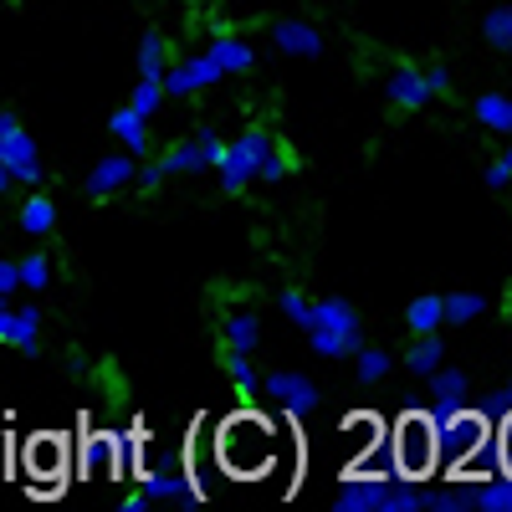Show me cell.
Wrapping results in <instances>:
<instances>
[{
	"label": "cell",
	"mask_w": 512,
	"mask_h": 512,
	"mask_svg": "<svg viewBox=\"0 0 512 512\" xmlns=\"http://www.w3.org/2000/svg\"><path fill=\"white\" fill-rule=\"evenodd\" d=\"M472 405H477V410L497 425L502 415H512V384H497V390H487V395H482V400H472Z\"/></svg>",
	"instance_id": "cell-37"
},
{
	"label": "cell",
	"mask_w": 512,
	"mask_h": 512,
	"mask_svg": "<svg viewBox=\"0 0 512 512\" xmlns=\"http://www.w3.org/2000/svg\"><path fill=\"white\" fill-rule=\"evenodd\" d=\"M287 169H292V164H287V154H282V149H272V154L262 159V169H256V185H282V180H287Z\"/></svg>",
	"instance_id": "cell-38"
},
{
	"label": "cell",
	"mask_w": 512,
	"mask_h": 512,
	"mask_svg": "<svg viewBox=\"0 0 512 512\" xmlns=\"http://www.w3.org/2000/svg\"><path fill=\"white\" fill-rule=\"evenodd\" d=\"M390 446H395V477L400 482H431L441 472V451H436V425L425 410H405L390 425Z\"/></svg>",
	"instance_id": "cell-3"
},
{
	"label": "cell",
	"mask_w": 512,
	"mask_h": 512,
	"mask_svg": "<svg viewBox=\"0 0 512 512\" xmlns=\"http://www.w3.org/2000/svg\"><path fill=\"white\" fill-rule=\"evenodd\" d=\"M472 502H477V512H512V477L497 472V477L472 482Z\"/></svg>",
	"instance_id": "cell-29"
},
{
	"label": "cell",
	"mask_w": 512,
	"mask_h": 512,
	"mask_svg": "<svg viewBox=\"0 0 512 512\" xmlns=\"http://www.w3.org/2000/svg\"><path fill=\"white\" fill-rule=\"evenodd\" d=\"M482 185H487V190H507V185H512V169H507L502 159H492L487 175H482Z\"/></svg>",
	"instance_id": "cell-45"
},
{
	"label": "cell",
	"mask_w": 512,
	"mask_h": 512,
	"mask_svg": "<svg viewBox=\"0 0 512 512\" xmlns=\"http://www.w3.org/2000/svg\"><path fill=\"white\" fill-rule=\"evenodd\" d=\"M134 175H139V159L134 154H103L88 169V180H82V195H88V200H108V195L134 185Z\"/></svg>",
	"instance_id": "cell-12"
},
{
	"label": "cell",
	"mask_w": 512,
	"mask_h": 512,
	"mask_svg": "<svg viewBox=\"0 0 512 512\" xmlns=\"http://www.w3.org/2000/svg\"><path fill=\"white\" fill-rule=\"evenodd\" d=\"M262 395L277 400L282 415H292V420L313 415L318 400H323V395H318V384L308 379V369H272V374H262Z\"/></svg>",
	"instance_id": "cell-9"
},
{
	"label": "cell",
	"mask_w": 512,
	"mask_h": 512,
	"mask_svg": "<svg viewBox=\"0 0 512 512\" xmlns=\"http://www.w3.org/2000/svg\"><path fill=\"white\" fill-rule=\"evenodd\" d=\"M446 328V313H441V292H420L405 303V333L420 338V333H441Z\"/></svg>",
	"instance_id": "cell-19"
},
{
	"label": "cell",
	"mask_w": 512,
	"mask_h": 512,
	"mask_svg": "<svg viewBox=\"0 0 512 512\" xmlns=\"http://www.w3.org/2000/svg\"><path fill=\"white\" fill-rule=\"evenodd\" d=\"M139 492L149 502H175V507H200L205 502L195 477L180 472V466H164V472H159V466H144V472H139Z\"/></svg>",
	"instance_id": "cell-10"
},
{
	"label": "cell",
	"mask_w": 512,
	"mask_h": 512,
	"mask_svg": "<svg viewBox=\"0 0 512 512\" xmlns=\"http://www.w3.org/2000/svg\"><path fill=\"white\" fill-rule=\"evenodd\" d=\"M149 507H154V502H149L144 492H128V497L118 502V512H149Z\"/></svg>",
	"instance_id": "cell-46"
},
{
	"label": "cell",
	"mask_w": 512,
	"mask_h": 512,
	"mask_svg": "<svg viewBox=\"0 0 512 512\" xmlns=\"http://www.w3.org/2000/svg\"><path fill=\"white\" fill-rule=\"evenodd\" d=\"M0 164H6L11 180H21V185H41V180H47V169H41V149L21 128L16 113H0Z\"/></svg>",
	"instance_id": "cell-8"
},
{
	"label": "cell",
	"mask_w": 512,
	"mask_h": 512,
	"mask_svg": "<svg viewBox=\"0 0 512 512\" xmlns=\"http://www.w3.org/2000/svg\"><path fill=\"white\" fill-rule=\"evenodd\" d=\"M425 384H431V400H472V369L436 364L431 374H425Z\"/></svg>",
	"instance_id": "cell-26"
},
{
	"label": "cell",
	"mask_w": 512,
	"mask_h": 512,
	"mask_svg": "<svg viewBox=\"0 0 512 512\" xmlns=\"http://www.w3.org/2000/svg\"><path fill=\"white\" fill-rule=\"evenodd\" d=\"M333 512H420V482L400 477H344Z\"/></svg>",
	"instance_id": "cell-4"
},
{
	"label": "cell",
	"mask_w": 512,
	"mask_h": 512,
	"mask_svg": "<svg viewBox=\"0 0 512 512\" xmlns=\"http://www.w3.org/2000/svg\"><path fill=\"white\" fill-rule=\"evenodd\" d=\"M128 108H134L139 118H154V113L164 108V82H159V77H139L134 93H128Z\"/></svg>",
	"instance_id": "cell-34"
},
{
	"label": "cell",
	"mask_w": 512,
	"mask_h": 512,
	"mask_svg": "<svg viewBox=\"0 0 512 512\" xmlns=\"http://www.w3.org/2000/svg\"><path fill=\"white\" fill-rule=\"evenodd\" d=\"M436 364H446L441 333H420V338H410V349H405V374H410V379H425Z\"/></svg>",
	"instance_id": "cell-23"
},
{
	"label": "cell",
	"mask_w": 512,
	"mask_h": 512,
	"mask_svg": "<svg viewBox=\"0 0 512 512\" xmlns=\"http://www.w3.org/2000/svg\"><path fill=\"white\" fill-rule=\"evenodd\" d=\"M210 451L226 477L256 482L277 466V425L262 410H236L221 425H210Z\"/></svg>",
	"instance_id": "cell-1"
},
{
	"label": "cell",
	"mask_w": 512,
	"mask_h": 512,
	"mask_svg": "<svg viewBox=\"0 0 512 512\" xmlns=\"http://www.w3.org/2000/svg\"><path fill=\"white\" fill-rule=\"evenodd\" d=\"M159 82H164V98H190V93H200V82H195V72H190L185 57H180V62H169Z\"/></svg>",
	"instance_id": "cell-36"
},
{
	"label": "cell",
	"mask_w": 512,
	"mask_h": 512,
	"mask_svg": "<svg viewBox=\"0 0 512 512\" xmlns=\"http://www.w3.org/2000/svg\"><path fill=\"white\" fill-rule=\"evenodd\" d=\"M364 344V318L349 297H313V323H308V349L318 359H354Z\"/></svg>",
	"instance_id": "cell-2"
},
{
	"label": "cell",
	"mask_w": 512,
	"mask_h": 512,
	"mask_svg": "<svg viewBox=\"0 0 512 512\" xmlns=\"http://www.w3.org/2000/svg\"><path fill=\"white\" fill-rule=\"evenodd\" d=\"M226 374H231V384H236V395H241V400H256V395H262V374H256L251 354L226 349Z\"/></svg>",
	"instance_id": "cell-30"
},
{
	"label": "cell",
	"mask_w": 512,
	"mask_h": 512,
	"mask_svg": "<svg viewBox=\"0 0 512 512\" xmlns=\"http://www.w3.org/2000/svg\"><path fill=\"white\" fill-rule=\"evenodd\" d=\"M384 98H390L395 108H405V113H420L436 93H431V82H425V72H420V67L395 62L390 72H384Z\"/></svg>",
	"instance_id": "cell-14"
},
{
	"label": "cell",
	"mask_w": 512,
	"mask_h": 512,
	"mask_svg": "<svg viewBox=\"0 0 512 512\" xmlns=\"http://www.w3.org/2000/svg\"><path fill=\"white\" fill-rule=\"evenodd\" d=\"M11 185H16V180H11V169H6V164H0V195H6Z\"/></svg>",
	"instance_id": "cell-48"
},
{
	"label": "cell",
	"mask_w": 512,
	"mask_h": 512,
	"mask_svg": "<svg viewBox=\"0 0 512 512\" xmlns=\"http://www.w3.org/2000/svg\"><path fill=\"white\" fill-rule=\"evenodd\" d=\"M169 67V41L159 31H144L139 36V77H164Z\"/></svg>",
	"instance_id": "cell-32"
},
{
	"label": "cell",
	"mask_w": 512,
	"mask_h": 512,
	"mask_svg": "<svg viewBox=\"0 0 512 512\" xmlns=\"http://www.w3.org/2000/svg\"><path fill=\"white\" fill-rule=\"evenodd\" d=\"M149 466H159V472H164V466H180V451H159Z\"/></svg>",
	"instance_id": "cell-47"
},
{
	"label": "cell",
	"mask_w": 512,
	"mask_h": 512,
	"mask_svg": "<svg viewBox=\"0 0 512 512\" xmlns=\"http://www.w3.org/2000/svg\"><path fill=\"white\" fill-rule=\"evenodd\" d=\"M0 344H11L26 359H36L41 354V308H31V303H21V308L0 303Z\"/></svg>",
	"instance_id": "cell-13"
},
{
	"label": "cell",
	"mask_w": 512,
	"mask_h": 512,
	"mask_svg": "<svg viewBox=\"0 0 512 512\" xmlns=\"http://www.w3.org/2000/svg\"><path fill=\"white\" fill-rule=\"evenodd\" d=\"M436 425V451H441V466H451V461H461L472 446H482L487 436H492V420L466 400L456 415H446V420H431Z\"/></svg>",
	"instance_id": "cell-7"
},
{
	"label": "cell",
	"mask_w": 512,
	"mask_h": 512,
	"mask_svg": "<svg viewBox=\"0 0 512 512\" xmlns=\"http://www.w3.org/2000/svg\"><path fill=\"white\" fill-rule=\"evenodd\" d=\"M164 180H169V175H164V169H159V159H144V164H139V175H134L139 195H154V190H159Z\"/></svg>",
	"instance_id": "cell-42"
},
{
	"label": "cell",
	"mask_w": 512,
	"mask_h": 512,
	"mask_svg": "<svg viewBox=\"0 0 512 512\" xmlns=\"http://www.w3.org/2000/svg\"><path fill=\"white\" fill-rule=\"evenodd\" d=\"M108 134L123 144V154H134V159H149V118H139L134 108H113L108 113Z\"/></svg>",
	"instance_id": "cell-16"
},
{
	"label": "cell",
	"mask_w": 512,
	"mask_h": 512,
	"mask_svg": "<svg viewBox=\"0 0 512 512\" xmlns=\"http://www.w3.org/2000/svg\"><path fill=\"white\" fill-rule=\"evenodd\" d=\"M67 456H72V446H67L62 436L41 431V436H31V441H26L21 472L36 482V492H41V497H52L57 487H67Z\"/></svg>",
	"instance_id": "cell-6"
},
{
	"label": "cell",
	"mask_w": 512,
	"mask_h": 512,
	"mask_svg": "<svg viewBox=\"0 0 512 512\" xmlns=\"http://www.w3.org/2000/svg\"><path fill=\"white\" fill-rule=\"evenodd\" d=\"M21 231H26V236H52V231H57V200L41 195V190L26 195V200H21Z\"/></svg>",
	"instance_id": "cell-24"
},
{
	"label": "cell",
	"mask_w": 512,
	"mask_h": 512,
	"mask_svg": "<svg viewBox=\"0 0 512 512\" xmlns=\"http://www.w3.org/2000/svg\"><path fill=\"white\" fill-rule=\"evenodd\" d=\"M482 41L492 52L512 57V0H497V6L482 16Z\"/></svg>",
	"instance_id": "cell-28"
},
{
	"label": "cell",
	"mask_w": 512,
	"mask_h": 512,
	"mask_svg": "<svg viewBox=\"0 0 512 512\" xmlns=\"http://www.w3.org/2000/svg\"><path fill=\"white\" fill-rule=\"evenodd\" d=\"M0 303H6V297H0Z\"/></svg>",
	"instance_id": "cell-49"
},
{
	"label": "cell",
	"mask_w": 512,
	"mask_h": 512,
	"mask_svg": "<svg viewBox=\"0 0 512 512\" xmlns=\"http://www.w3.org/2000/svg\"><path fill=\"white\" fill-rule=\"evenodd\" d=\"M77 461H82V477H118V441L108 431H88L77 446Z\"/></svg>",
	"instance_id": "cell-15"
},
{
	"label": "cell",
	"mask_w": 512,
	"mask_h": 512,
	"mask_svg": "<svg viewBox=\"0 0 512 512\" xmlns=\"http://www.w3.org/2000/svg\"><path fill=\"white\" fill-rule=\"evenodd\" d=\"M354 379H359V384H384V379H390V349L359 344V354H354Z\"/></svg>",
	"instance_id": "cell-31"
},
{
	"label": "cell",
	"mask_w": 512,
	"mask_h": 512,
	"mask_svg": "<svg viewBox=\"0 0 512 512\" xmlns=\"http://www.w3.org/2000/svg\"><path fill=\"white\" fill-rule=\"evenodd\" d=\"M272 47L282 52V57H297V62H318L323 57V31L313 26V21H303V16H282V21H272Z\"/></svg>",
	"instance_id": "cell-11"
},
{
	"label": "cell",
	"mask_w": 512,
	"mask_h": 512,
	"mask_svg": "<svg viewBox=\"0 0 512 512\" xmlns=\"http://www.w3.org/2000/svg\"><path fill=\"white\" fill-rule=\"evenodd\" d=\"M492 303L482 292H446L441 297V313H446V328H466V323H477Z\"/></svg>",
	"instance_id": "cell-27"
},
{
	"label": "cell",
	"mask_w": 512,
	"mask_h": 512,
	"mask_svg": "<svg viewBox=\"0 0 512 512\" xmlns=\"http://www.w3.org/2000/svg\"><path fill=\"white\" fill-rule=\"evenodd\" d=\"M21 287L26 292H41V287H52V256L47 251H31V256H21Z\"/></svg>",
	"instance_id": "cell-35"
},
{
	"label": "cell",
	"mask_w": 512,
	"mask_h": 512,
	"mask_svg": "<svg viewBox=\"0 0 512 512\" xmlns=\"http://www.w3.org/2000/svg\"><path fill=\"white\" fill-rule=\"evenodd\" d=\"M277 313H282L292 328H303V333H308V323H313V303L303 297V287H282V292H277Z\"/></svg>",
	"instance_id": "cell-33"
},
{
	"label": "cell",
	"mask_w": 512,
	"mask_h": 512,
	"mask_svg": "<svg viewBox=\"0 0 512 512\" xmlns=\"http://www.w3.org/2000/svg\"><path fill=\"white\" fill-rule=\"evenodd\" d=\"M420 72H425V82H431V93H436V98L451 93V67H446V62H431V67H420Z\"/></svg>",
	"instance_id": "cell-44"
},
{
	"label": "cell",
	"mask_w": 512,
	"mask_h": 512,
	"mask_svg": "<svg viewBox=\"0 0 512 512\" xmlns=\"http://www.w3.org/2000/svg\"><path fill=\"white\" fill-rule=\"evenodd\" d=\"M205 57L216 62L226 77H246V72H256V47H251V41H241V36H226V31L205 47Z\"/></svg>",
	"instance_id": "cell-17"
},
{
	"label": "cell",
	"mask_w": 512,
	"mask_h": 512,
	"mask_svg": "<svg viewBox=\"0 0 512 512\" xmlns=\"http://www.w3.org/2000/svg\"><path fill=\"white\" fill-rule=\"evenodd\" d=\"M390 436V420H379V415H349L344 420V441H349V456H359V451H369L374 441H384Z\"/></svg>",
	"instance_id": "cell-25"
},
{
	"label": "cell",
	"mask_w": 512,
	"mask_h": 512,
	"mask_svg": "<svg viewBox=\"0 0 512 512\" xmlns=\"http://www.w3.org/2000/svg\"><path fill=\"white\" fill-rule=\"evenodd\" d=\"M221 338H226V349L256 354V349H262V318H256L251 308H231L221 318Z\"/></svg>",
	"instance_id": "cell-18"
},
{
	"label": "cell",
	"mask_w": 512,
	"mask_h": 512,
	"mask_svg": "<svg viewBox=\"0 0 512 512\" xmlns=\"http://www.w3.org/2000/svg\"><path fill=\"white\" fill-rule=\"evenodd\" d=\"M492 441H497V461H502V472L512 477V415H502L492 425Z\"/></svg>",
	"instance_id": "cell-40"
},
{
	"label": "cell",
	"mask_w": 512,
	"mask_h": 512,
	"mask_svg": "<svg viewBox=\"0 0 512 512\" xmlns=\"http://www.w3.org/2000/svg\"><path fill=\"white\" fill-rule=\"evenodd\" d=\"M272 149H277V139L267 134V128H241V134L221 149V159H216L221 190H226V195L251 190V185H256V169H262V159H267Z\"/></svg>",
	"instance_id": "cell-5"
},
{
	"label": "cell",
	"mask_w": 512,
	"mask_h": 512,
	"mask_svg": "<svg viewBox=\"0 0 512 512\" xmlns=\"http://www.w3.org/2000/svg\"><path fill=\"white\" fill-rule=\"evenodd\" d=\"M502 472V461H497V441L487 436L482 446H472L461 461H451V477L456 482H482V477H497Z\"/></svg>",
	"instance_id": "cell-20"
},
{
	"label": "cell",
	"mask_w": 512,
	"mask_h": 512,
	"mask_svg": "<svg viewBox=\"0 0 512 512\" xmlns=\"http://www.w3.org/2000/svg\"><path fill=\"white\" fill-rule=\"evenodd\" d=\"M190 139L200 144V154L210 159V169H216V159H221V149H226V144H221V134H216V128H210V123H200V128H195Z\"/></svg>",
	"instance_id": "cell-41"
},
{
	"label": "cell",
	"mask_w": 512,
	"mask_h": 512,
	"mask_svg": "<svg viewBox=\"0 0 512 512\" xmlns=\"http://www.w3.org/2000/svg\"><path fill=\"white\" fill-rule=\"evenodd\" d=\"M185 62H190V72H195V82H200V93H205V88H216V82H226V72L210 62L205 52H195V57H185Z\"/></svg>",
	"instance_id": "cell-39"
},
{
	"label": "cell",
	"mask_w": 512,
	"mask_h": 512,
	"mask_svg": "<svg viewBox=\"0 0 512 512\" xmlns=\"http://www.w3.org/2000/svg\"><path fill=\"white\" fill-rule=\"evenodd\" d=\"M472 118L487 128V134L512 139V93H482V98L472 103Z\"/></svg>",
	"instance_id": "cell-22"
},
{
	"label": "cell",
	"mask_w": 512,
	"mask_h": 512,
	"mask_svg": "<svg viewBox=\"0 0 512 512\" xmlns=\"http://www.w3.org/2000/svg\"><path fill=\"white\" fill-rule=\"evenodd\" d=\"M159 169H164L169 180H175V175H205L210 159L200 154V144H195V139H175V144H169V149L159 154Z\"/></svg>",
	"instance_id": "cell-21"
},
{
	"label": "cell",
	"mask_w": 512,
	"mask_h": 512,
	"mask_svg": "<svg viewBox=\"0 0 512 512\" xmlns=\"http://www.w3.org/2000/svg\"><path fill=\"white\" fill-rule=\"evenodd\" d=\"M16 292H21V267L11 262V256H0V297H6V303H11Z\"/></svg>",
	"instance_id": "cell-43"
}]
</instances>
